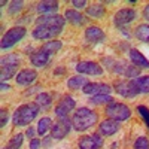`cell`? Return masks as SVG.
I'll use <instances>...</instances> for the list:
<instances>
[{"instance_id": "obj_39", "label": "cell", "mask_w": 149, "mask_h": 149, "mask_svg": "<svg viewBox=\"0 0 149 149\" xmlns=\"http://www.w3.org/2000/svg\"><path fill=\"white\" fill-rule=\"evenodd\" d=\"M3 149H10V148H9V146H5V148H3Z\"/></svg>"}, {"instance_id": "obj_10", "label": "cell", "mask_w": 149, "mask_h": 149, "mask_svg": "<svg viewBox=\"0 0 149 149\" xmlns=\"http://www.w3.org/2000/svg\"><path fill=\"white\" fill-rule=\"evenodd\" d=\"M137 17L134 9H130V8H124V9H119L115 17H113V24L116 27H122V26H127V24L133 22Z\"/></svg>"}, {"instance_id": "obj_35", "label": "cell", "mask_w": 149, "mask_h": 149, "mask_svg": "<svg viewBox=\"0 0 149 149\" xmlns=\"http://www.w3.org/2000/svg\"><path fill=\"white\" fill-rule=\"evenodd\" d=\"M40 148V140L39 139H31L30 140V149H39Z\"/></svg>"}, {"instance_id": "obj_14", "label": "cell", "mask_w": 149, "mask_h": 149, "mask_svg": "<svg viewBox=\"0 0 149 149\" xmlns=\"http://www.w3.org/2000/svg\"><path fill=\"white\" fill-rule=\"evenodd\" d=\"M103 146V137L100 134L84 136L79 140V149H100Z\"/></svg>"}, {"instance_id": "obj_17", "label": "cell", "mask_w": 149, "mask_h": 149, "mask_svg": "<svg viewBox=\"0 0 149 149\" xmlns=\"http://www.w3.org/2000/svg\"><path fill=\"white\" fill-rule=\"evenodd\" d=\"M119 128H121V124L115 119L102 121V124L98 125V131H100V134H103V136H112V134H115Z\"/></svg>"}, {"instance_id": "obj_22", "label": "cell", "mask_w": 149, "mask_h": 149, "mask_svg": "<svg viewBox=\"0 0 149 149\" xmlns=\"http://www.w3.org/2000/svg\"><path fill=\"white\" fill-rule=\"evenodd\" d=\"M134 36L140 42L149 43V24H140V26H137V29L134 31Z\"/></svg>"}, {"instance_id": "obj_27", "label": "cell", "mask_w": 149, "mask_h": 149, "mask_svg": "<svg viewBox=\"0 0 149 149\" xmlns=\"http://www.w3.org/2000/svg\"><path fill=\"white\" fill-rule=\"evenodd\" d=\"M90 102L93 103V104H109V103H112V102H115L113 98H112L110 95H93L91 98H90Z\"/></svg>"}, {"instance_id": "obj_28", "label": "cell", "mask_w": 149, "mask_h": 149, "mask_svg": "<svg viewBox=\"0 0 149 149\" xmlns=\"http://www.w3.org/2000/svg\"><path fill=\"white\" fill-rule=\"evenodd\" d=\"M22 140H24V134H15L14 137H12L10 140H9V143H8V146L10 148V149H21V146H22Z\"/></svg>"}, {"instance_id": "obj_38", "label": "cell", "mask_w": 149, "mask_h": 149, "mask_svg": "<svg viewBox=\"0 0 149 149\" xmlns=\"http://www.w3.org/2000/svg\"><path fill=\"white\" fill-rule=\"evenodd\" d=\"M8 90H10V86L6 85L5 82H2V91H8Z\"/></svg>"}, {"instance_id": "obj_20", "label": "cell", "mask_w": 149, "mask_h": 149, "mask_svg": "<svg viewBox=\"0 0 149 149\" xmlns=\"http://www.w3.org/2000/svg\"><path fill=\"white\" fill-rule=\"evenodd\" d=\"M64 18H66V21L72 22L73 26H82V24L85 22L84 15L79 14V12L74 10V9H67L66 14H64Z\"/></svg>"}, {"instance_id": "obj_6", "label": "cell", "mask_w": 149, "mask_h": 149, "mask_svg": "<svg viewBox=\"0 0 149 149\" xmlns=\"http://www.w3.org/2000/svg\"><path fill=\"white\" fill-rule=\"evenodd\" d=\"M106 115L109 116V119H115L118 122L121 121H125L131 116V110L128 106L122 104V103H116V102H112L106 106Z\"/></svg>"}, {"instance_id": "obj_24", "label": "cell", "mask_w": 149, "mask_h": 149, "mask_svg": "<svg viewBox=\"0 0 149 149\" xmlns=\"http://www.w3.org/2000/svg\"><path fill=\"white\" fill-rule=\"evenodd\" d=\"M51 127H52L51 118H42L39 122H37V133H39L40 136H43L48 130H51Z\"/></svg>"}, {"instance_id": "obj_23", "label": "cell", "mask_w": 149, "mask_h": 149, "mask_svg": "<svg viewBox=\"0 0 149 149\" xmlns=\"http://www.w3.org/2000/svg\"><path fill=\"white\" fill-rule=\"evenodd\" d=\"M136 88H137L139 94L140 93H149V74H146V76H140V78H136L133 79Z\"/></svg>"}, {"instance_id": "obj_34", "label": "cell", "mask_w": 149, "mask_h": 149, "mask_svg": "<svg viewBox=\"0 0 149 149\" xmlns=\"http://www.w3.org/2000/svg\"><path fill=\"white\" fill-rule=\"evenodd\" d=\"M72 5L76 8V9H82V8L86 6V2H85V0H73Z\"/></svg>"}, {"instance_id": "obj_26", "label": "cell", "mask_w": 149, "mask_h": 149, "mask_svg": "<svg viewBox=\"0 0 149 149\" xmlns=\"http://www.w3.org/2000/svg\"><path fill=\"white\" fill-rule=\"evenodd\" d=\"M51 102H52V97H51V94H48V93H40V94H37V97H36V103L39 106H42V107L49 106Z\"/></svg>"}, {"instance_id": "obj_31", "label": "cell", "mask_w": 149, "mask_h": 149, "mask_svg": "<svg viewBox=\"0 0 149 149\" xmlns=\"http://www.w3.org/2000/svg\"><path fill=\"white\" fill-rule=\"evenodd\" d=\"M139 73H140V69L136 67L134 64H133V66H127V69H125V76H127V78L136 79V78L139 76Z\"/></svg>"}, {"instance_id": "obj_1", "label": "cell", "mask_w": 149, "mask_h": 149, "mask_svg": "<svg viewBox=\"0 0 149 149\" xmlns=\"http://www.w3.org/2000/svg\"><path fill=\"white\" fill-rule=\"evenodd\" d=\"M66 24V18L58 14L43 15L37 19V26L33 30V37L37 40H54V37L61 33Z\"/></svg>"}, {"instance_id": "obj_18", "label": "cell", "mask_w": 149, "mask_h": 149, "mask_svg": "<svg viewBox=\"0 0 149 149\" xmlns=\"http://www.w3.org/2000/svg\"><path fill=\"white\" fill-rule=\"evenodd\" d=\"M130 60L133 61V64L139 69H149V60L137 49H131L130 51Z\"/></svg>"}, {"instance_id": "obj_12", "label": "cell", "mask_w": 149, "mask_h": 149, "mask_svg": "<svg viewBox=\"0 0 149 149\" xmlns=\"http://www.w3.org/2000/svg\"><path fill=\"white\" fill-rule=\"evenodd\" d=\"M74 106H76L74 98L70 97V95H66V97L61 98V102L57 104V107H55V115L58 116V119L67 118V113H70V112L74 109Z\"/></svg>"}, {"instance_id": "obj_13", "label": "cell", "mask_w": 149, "mask_h": 149, "mask_svg": "<svg viewBox=\"0 0 149 149\" xmlns=\"http://www.w3.org/2000/svg\"><path fill=\"white\" fill-rule=\"evenodd\" d=\"M113 88L121 97H134L136 94H139L133 79L131 81H118Z\"/></svg>"}, {"instance_id": "obj_25", "label": "cell", "mask_w": 149, "mask_h": 149, "mask_svg": "<svg viewBox=\"0 0 149 149\" xmlns=\"http://www.w3.org/2000/svg\"><path fill=\"white\" fill-rule=\"evenodd\" d=\"M86 14L93 18H102L104 15V8L102 5H93L86 9Z\"/></svg>"}, {"instance_id": "obj_33", "label": "cell", "mask_w": 149, "mask_h": 149, "mask_svg": "<svg viewBox=\"0 0 149 149\" xmlns=\"http://www.w3.org/2000/svg\"><path fill=\"white\" fill-rule=\"evenodd\" d=\"M0 116H2V121H0V127H5L6 122H8V112L5 109H2V112H0Z\"/></svg>"}, {"instance_id": "obj_3", "label": "cell", "mask_w": 149, "mask_h": 149, "mask_svg": "<svg viewBox=\"0 0 149 149\" xmlns=\"http://www.w3.org/2000/svg\"><path fill=\"white\" fill-rule=\"evenodd\" d=\"M97 121H98V116L94 110H91L88 107H79L73 113L72 125L76 131H85V130L91 128L93 125H95Z\"/></svg>"}, {"instance_id": "obj_5", "label": "cell", "mask_w": 149, "mask_h": 149, "mask_svg": "<svg viewBox=\"0 0 149 149\" xmlns=\"http://www.w3.org/2000/svg\"><path fill=\"white\" fill-rule=\"evenodd\" d=\"M18 64H19V58L15 54H9V55L2 58V63H0V76H2V82L10 79L12 76H15Z\"/></svg>"}, {"instance_id": "obj_30", "label": "cell", "mask_w": 149, "mask_h": 149, "mask_svg": "<svg viewBox=\"0 0 149 149\" xmlns=\"http://www.w3.org/2000/svg\"><path fill=\"white\" fill-rule=\"evenodd\" d=\"M137 112L140 113V116L143 118V121H145V124H146V127L149 128V107L140 104V106H137Z\"/></svg>"}, {"instance_id": "obj_29", "label": "cell", "mask_w": 149, "mask_h": 149, "mask_svg": "<svg viewBox=\"0 0 149 149\" xmlns=\"http://www.w3.org/2000/svg\"><path fill=\"white\" fill-rule=\"evenodd\" d=\"M134 149H149V140L145 136L137 137V140L134 142Z\"/></svg>"}, {"instance_id": "obj_7", "label": "cell", "mask_w": 149, "mask_h": 149, "mask_svg": "<svg viewBox=\"0 0 149 149\" xmlns=\"http://www.w3.org/2000/svg\"><path fill=\"white\" fill-rule=\"evenodd\" d=\"M27 30L21 27V26H17V27H12L9 29L3 37H2V43H0V46H2V49H10L14 45H17L24 36H26Z\"/></svg>"}, {"instance_id": "obj_19", "label": "cell", "mask_w": 149, "mask_h": 149, "mask_svg": "<svg viewBox=\"0 0 149 149\" xmlns=\"http://www.w3.org/2000/svg\"><path fill=\"white\" fill-rule=\"evenodd\" d=\"M58 3L57 2H40L37 5V12L40 15H55L54 12L58 10Z\"/></svg>"}, {"instance_id": "obj_16", "label": "cell", "mask_w": 149, "mask_h": 149, "mask_svg": "<svg viewBox=\"0 0 149 149\" xmlns=\"http://www.w3.org/2000/svg\"><path fill=\"white\" fill-rule=\"evenodd\" d=\"M36 78H37V72L34 69H24L15 76V81L18 85H30L36 81Z\"/></svg>"}, {"instance_id": "obj_36", "label": "cell", "mask_w": 149, "mask_h": 149, "mask_svg": "<svg viewBox=\"0 0 149 149\" xmlns=\"http://www.w3.org/2000/svg\"><path fill=\"white\" fill-rule=\"evenodd\" d=\"M143 17L149 21V3H148V5L145 6V9H143Z\"/></svg>"}, {"instance_id": "obj_37", "label": "cell", "mask_w": 149, "mask_h": 149, "mask_svg": "<svg viewBox=\"0 0 149 149\" xmlns=\"http://www.w3.org/2000/svg\"><path fill=\"white\" fill-rule=\"evenodd\" d=\"M26 134L29 136V137H33V136H34V128L30 125V128H27V131H26Z\"/></svg>"}, {"instance_id": "obj_21", "label": "cell", "mask_w": 149, "mask_h": 149, "mask_svg": "<svg viewBox=\"0 0 149 149\" xmlns=\"http://www.w3.org/2000/svg\"><path fill=\"white\" fill-rule=\"evenodd\" d=\"M88 84L86 78H84L82 74H78V76H73L67 81V86L70 90H79V88H84V86Z\"/></svg>"}, {"instance_id": "obj_2", "label": "cell", "mask_w": 149, "mask_h": 149, "mask_svg": "<svg viewBox=\"0 0 149 149\" xmlns=\"http://www.w3.org/2000/svg\"><path fill=\"white\" fill-rule=\"evenodd\" d=\"M60 49H61V42L60 40L54 39V40L46 42L42 48H39L36 52L31 54L30 60H31L33 66H36V67H45L49 61H51V57L55 52H58Z\"/></svg>"}, {"instance_id": "obj_8", "label": "cell", "mask_w": 149, "mask_h": 149, "mask_svg": "<svg viewBox=\"0 0 149 149\" xmlns=\"http://www.w3.org/2000/svg\"><path fill=\"white\" fill-rule=\"evenodd\" d=\"M70 128H72V122L67 118H61V119H58L57 122L52 124V127H51V137L57 139V140L64 139L66 136L69 134Z\"/></svg>"}, {"instance_id": "obj_9", "label": "cell", "mask_w": 149, "mask_h": 149, "mask_svg": "<svg viewBox=\"0 0 149 149\" xmlns=\"http://www.w3.org/2000/svg\"><path fill=\"white\" fill-rule=\"evenodd\" d=\"M82 91L86 94V95H109L110 91H112V86L107 85V84H102V82H88Z\"/></svg>"}, {"instance_id": "obj_11", "label": "cell", "mask_w": 149, "mask_h": 149, "mask_svg": "<svg viewBox=\"0 0 149 149\" xmlns=\"http://www.w3.org/2000/svg\"><path fill=\"white\" fill-rule=\"evenodd\" d=\"M76 72L81 74L100 76V74H103V67L95 61H81V63L76 64Z\"/></svg>"}, {"instance_id": "obj_32", "label": "cell", "mask_w": 149, "mask_h": 149, "mask_svg": "<svg viewBox=\"0 0 149 149\" xmlns=\"http://www.w3.org/2000/svg\"><path fill=\"white\" fill-rule=\"evenodd\" d=\"M22 2H12L10 3V6H9V14H12V15H15L17 12H19L21 9H22Z\"/></svg>"}, {"instance_id": "obj_15", "label": "cell", "mask_w": 149, "mask_h": 149, "mask_svg": "<svg viewBox=\"0 0 149 149\" xmlns=\"http://www.w3.org/2000/svg\"><path fill=\"white\" fill-rule=\"evenodd\" d=\"M85 37H86V40L91 42V43H100V42H103L106 39V34H104V31L100 27L90 26L88 29L85 30Z\"/></svg>"}, {"instance_id": "obj_4", "label": "cell", "mask_w": 149, "mask_h": 149, "mask_svg": "<svg viewBox=\"0 0 149 149\" xmlns=\"http://www.w3.org/2000/svg\"><path fill=\"white\" fill-rule=\"evenodd\" d=\"M39 109H40V106L37 103H27V104L19 106L15 110L14 116H12V122H14V125H17V127L29 125V124L37 116Z\"/></svg>"}]
</instances>
